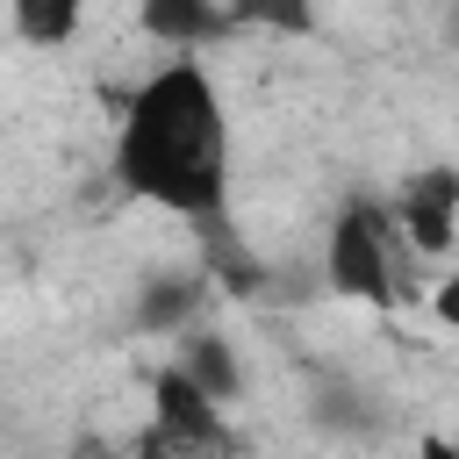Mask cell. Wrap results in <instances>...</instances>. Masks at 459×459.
I'll use <instances>...</instances> for the list:
<instances>
[{
  "instance_id": "6da1fadb",
  "label": "cell",
  "mask_w": 459,
  "mask_h": 459,
  "mask_svg": "<svg viewBox=\"0 0 459 459\" xmlns=\"http://www.w3.org/2000/svg\"><path fill=\"white\" fill-rule=\"evenodd\" d=\"M115 179L186 222H215L230 201V115L194 50H172L115 122Z\"/></svg>"
},
{
  "instance_id": "7a4b0ae2",
  "label": "cell",
  "mask_w": 459,
  "mask_h": 459,
  "mask_svg": "<svg viewBox=\"0 0 459 459\" xmlns=\"http://www.w3.org/2000/svg\"><path fill=\"white\" fill-rule=\"evenodd\" d=\"M323 280L344 294V301H366V308H387L394 301V230L373 201H351L337 222H330V244H323Z\"/></svg>"
},
{
  "instance_id": "3957f363",
  "label": "cell",
  "mask_w": 459,
  "mask_h": 459,
  "mask_svg": "<svg viewBox=\"0 0 459 459\" xmlns=\"http://www.w3.org/2000/svg\"><path fill=\"white\" fill-rule=\"evenodd\" d=\"M387 222H402L409 251L445 258V251L459 244V172H452V165L409 172V179L394 186V215H387Z\"/></svg>"
},
{
  "instance_id": "277c9868",
  "label": "cell",
  "mask_w": 459,
  "mask_h": 459,
  "mask_svg": "<svg viewBox=\"0 0 459 459\" xmlns=\"http://www.w3.org/2000/svg\"><path fill=\"white\" fill-rule=\"evenodd\" d=\"M143 29L165 50H201V43H222L237 22L222 0H143Z\"/></svg>"
},
{
  "instance_id": "5b68a950",
  "label": "cell",
  "mask_w": 459,
  "mask_h": 459,
  "mask_svg": "<svg viewBox=\"0 0 459 459\" xmlns=\"http://www.w3.org/2000/svg\"><path fill=\"white\" fill-rule=\"evenodd\" d=\"M172 344H179V351H172V366H186V373H194V380H201V387H208L222 409L244 394V366H237L230 337H215V330H194V323H186Z\"/></svg>"
},
{
  "instance_id": "8992f818",
  "label": "cell",
  "mask_w": 459,
  "mask_h": 459,
  "mask_svg": "<svg viewBox=\"0 0 459 459\" xmlns=\"http://www.w3.org/2000/svg\"><path fill=\"white\" fill-rule=\"evenodd\" d=\"M201 273H158L151 287H143V301H136V330H151V337H179L186 323H194V308H201Z\"/></svg>"
},
{
  "instance_id": "52a82bcc",
  "label": "cell",
  "mask_w": 459,
  "mask_h": 459,
  "mask_svg": "<svg viewBox=\"0 0 459 459\" xmlns=\"http://www.w3.org/2000/svg\"><path fill=\"white\" fill-rule=\"evenodd\" d=\"M7 14H14V36L29 43V50H65L72 36H79V0H7Z\"/></svg>"
},
{
  "instance_id": "ba28073f",
  "label": "cell",
  "mask_w": 459,
  "mask_h": 459,
  "mask_svg": "<svg viewBox=\"0 0 459 459\" xmlns=\"http://www.w3.org/2000/svg\"><path fill=\"white\" fill-rule=\"evenodd\" d=\"M237 29H273V36H316V0H222Z\"/></svg>"
},
{
  "instance_id": "9c48e42d",
  "label": "cell",
  "mask_w": 459,
  "mask_h": 459,
  "mask_svg": "<svg viewBox=\"0 0 459 459\" xmlns=\"http://www.w3.org/2000/svg\"><path fill=\"white\" fill-rule=\"evenodd\" d=\"M230 445H208V437H179V430H165V423H143L136 430V445H129V459H222Z\"/></svg>"
},
{
  "instance_id": "30bf717a",
  "label": "cell",
  "mask_w": 459,
  "mask_h": 459,
  "mask_svg": "<svg viewBox=\"0 0 459 459\" xmlns=\"http://www.w3.org/2000/svg\"><path fill=\"white\" fill-rule=\"evenodd\" d=\"M430 308H437V323H445V330H459V265L430 287Z\"/></svg>"
},
{
  "instance_id": "8fae6325",
  "label": "cell",
  "mask_w": 459,
  "mask_h": 459,
  "mask_svg": "<svg viewBox=\"0 0 459 459\" xmlns=\"http://www.w3.org/2000/svg\"><path fill=\"white\" fill-rule=\"evenodd\" d=\"M416 459H459V445H452V437H423V445H416Z\"/></svg>"
},
{
  "instance_id": "7c38bea8",
  "label": "cell",
  "mask_w": 459,
  "mask_h": 459,
  "mask_svg": "<svg viewBox=\"0 0 459 459\" xmlns=\"http://www.w3.org/2000/svg\"><path fill=\"white\" fill-rule=\"evenodd\" d=\"M452 445H459V423H452Z\"/></svg>"
}]
</instances>
